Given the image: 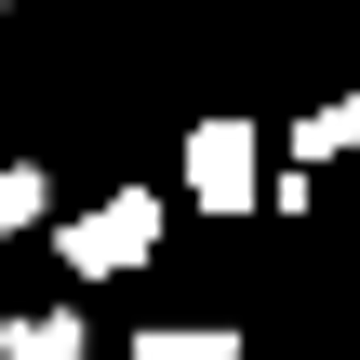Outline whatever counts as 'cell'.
Here are the masks:
<instances>
[{
  "label": "cell",
  "mask_w": 360,
  "mask_h": 360,
  "mask_svg": "<svg viewBox=\"0 0 360 360\" xmlns=\"http://www.w3.org/2000/svg\"><path fill=\"white\" fill-rule=\"evenodd\" d=\"M334 147H360V94H334V107L294 120V160H334Z\"/></svg>",
  "instance_id": "6"
},
{
  "label": "cell",
  "mask_w": 360,
  "mask_h": 360,
  "mask_svg": "<svg viewBox=\"0 0 360 360\" xmlns=\"http://www.w3.org/2000/svg\"><path fill=\"white\" fill-rule=\"evenodd\" d=\"M53 254H67L80 281H120V267H147V254H160V200H147V187H107L94 214H67V227H53Z\"/></svg>",
  "instance_id": "1"
},
{
  "label": "cell",
  "mask_w": 360,
  "mask_h": 360,
  "mask_svg": "<svg viewBox=\"0 0 360 360\" xmlns=\"http://www.w3.org/2000/svg\"><path fill=\"white\" fill-rule=\"evenodd\" d=\"M53 214V187H40V160H0V240H27Z\"/></svg>",
  "instance_id": "5"
},
{
  "label": "cell",
  "mask_w": 360,
  "mask_h": 360,
  "mask_svg": "<svg viewBox=\"0 0 360 360\" xmlns=\"http://www.w3.org/2000/svg\"><path fill=\"white\" fill-rule=\"evenodd\" d=\"M187 200H200V214H254V200H267L254 120H187Z\"/></svg>",
  "instance_id": "2"
},
{
  "label": "cell",
  "mask_w": 360,
  "mask_h": 360,
  "mask_svg": "<svg viewBox=\"0 0 360 360\" xmlns=\"http://www.w3.org/2000/svg\"><path fill=\"white\" fill-rule=\"evenodd\" d=\"M0 360H80V307H27V321H0Z\"/></svg>",
  "instance_id": "3"
},
{
  "label": "cell",
  "mask_w": 360,
  "mask_h": 360,
  "mask_svg": "<svg viewBox=\"0 0 360 360\" xmlns=\"http://www.w3.org/2000/svg\"><path fill=\"white\" fill-rule=\"evenodd\" d=\"M134 360H240L227 321H160V334H134Z\"/></svg>",
  "instance_id": "4"
}]
</instances>
